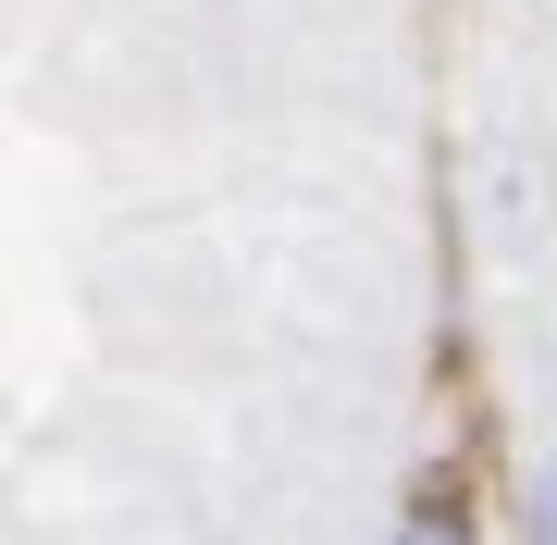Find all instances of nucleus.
<instances>
[{"label": "nucleus", "mask_w": 557, "mask_h": 545, "mask_svg": "<svg viewBox=\"0 0 557 545\" xmlns=\"http://www.w3.org/2000/svg\"><path fill=\"white\" fill-rule=\"evenodd\" d=\"M458 199H471L483 248H496L508 273L545 261V248H557V137L533 112H483L471 149H458Z\"/></svg>", "instance_id": "obj_1"}, {"label": "nucleus", "mask_w": 557, "mask_h": 545, "mask_svg": "<svg viewBox=\"0 0 557 545\" xmlns=\"http://www.w3.org/2000/svg\"><path fill=\"white\" fill-rule=\"evenodd\" d=\"M508 521H520V545H557V434L520 459V496H508Z\"/></svg>", "instance_id": "obj_2"}, {"label": "nucleus", "mask_w": 557, "mask_h": 545, "mask_svg": "<svg viewBox=\"0 0 557 545\" xmlns=\"http://www.w3.org/2000/svg\"><path fill=\"white\" fill-rule=\"evenodd\" d=\"M397 545H483V521H471L458 496H421L409 521H397Z\"/></svg>", "instance_id": "obj_3"}]
</instances>
